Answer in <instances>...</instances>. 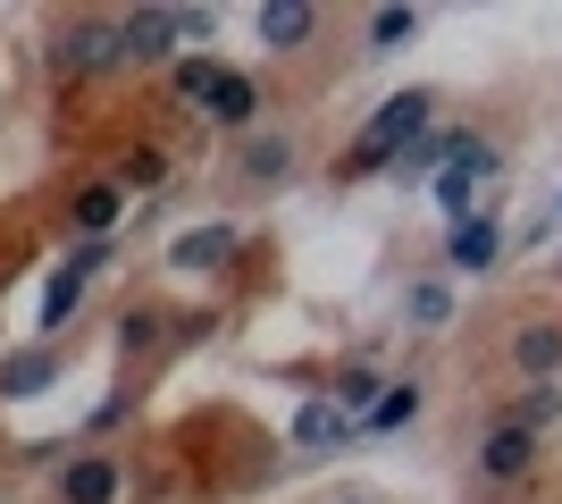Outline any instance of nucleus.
Wrapping results in <instances>:
<instances>
[{
	"instance_id": "f257e3e1",
	"label": "nucleus",
	"mask_w": 562,
	"mask_h": 504,
	"mask_svg": "<svg viewBox=\"0 0 562 504\" xmlns=\"http://www.w3.org/2000/svg\"><path fill=\"white\" fill-rule=\"evenodd\" d=\"M428 119H437V93H395V101H378V119L352 135V152L336 160V186H361V177H378V168H403V152L428 135Z\"/></svg>"
},
{
	"instance_id": "f03ea898",
	"label": "nucleus",
	"mask_w": 562,
	"mask_h": 504,
	"mask_svg": "<svg viewBox=\"0 0 562 504\" xmlns=\"http://www.w3.org/2000/svg\"><path fill=\"white\" fill-rule=\"evenodd\" d=\"M110 68H126L110 9H76V18L50 25V76H59V85H85V76H110Z\"/></svg>"
},
{
	"instance_id": "7ed1b4c3",
	"label": "nucleus",
	"mask_w": 562,
	"mask_h": 504,
	"mask_svg": "<svg viewBox=\"0 0 562 504\" xmlns=\"http://www.w3.org/2000/svg\"><path fill=\"white\" fill-rule=\"evenodd\" d=\"M294 160H303V135H294V126H252L227 160V186L235 193H278L285 177H294Z\"/></svg>"
},
{
	"instance_id": "20e7f679",
	"label": "nucleus",
	"mask_w": 562,
	"mask_h": 504,
	"mask_svg": "<svg viewBox=\"0 0 562 504\" xmlns=\"http://www.w3.org/2000/svg\"><path fill=\"white\" fill-rule=\"evenodd\" d=\"M177 9H126L117 18V59L126 68H177Z\"/></svg>"
},
{
	"instance_id": "39448f33",
	"label": "nucleus",
	"mask_w": 562,
	"mask_h": 504,
	"mask_svg": "<svg viewBox=\"0 0 562 504\" xmlns=\"http://www.w3.org/2000/svg\"><path fill=\"white\" fill-rule=\"evenodd\" d=\"M470 471H479L487 488H520L529 471H538V437H529V429H504V421H495V429L479 437V455H470Z\"/></svg>"
},
{
	"instance_id": "423d86ee",
	"label": "nucleus",
	"mask_w": 562,
	"mask_h": 504,
	"mask_svg": "<svg viewBox=\"0 0 562 504\" xmlns=\"http://www.w3.org/2000/svg\"><path fill=\"white\" fill-rule=\"evenodd\" d=\"M504 354H513V370H520V379H529V387H554V379H562V320H554V312L520 320Z\"/></svg>"
},
{
	"instance_id": "0eeeda50",
	"label": "nucleus",
	"mask_w": 562,
	"mask_h": 504,
	"mask_svg": "<svg viewBox=\"0 0 562 504\" xmlns=\"http://www.w3.org/2000/svg\"><path fill=\"white\" fill-rule=\"evenodd\" d=\"M117 488H126L117 455H68V462H59V480H50V496H59V504H117Z\"/></svg>"
},
{
	"instance_id": "6e6552de",
	"label": "nucleus",
	"mask_w": 562,
	"mask_h": 504,
	"mask_svg": "<svg viewBox=\"0 0 562 504\" xmlns=\"http://www.w3.org/2000/svg\"><path fill=\"white\" fill-rule=\"evenodd\" d=\"M202 119H211V126H227L235 144H244V135L260 126V85H252L244 68H218V85L202 93Z\"/></svg>"
},
{
	"instance_id": "1a4fd4ad",
	"label": "nucleus",
	"mask_w": 562,
	"mask_h": 504,
	"mask_svg": "<svg viewBox=\"0 0 562 504\" xmlns=\"http://www.w3.org/2000/svg\"><path fill=\"white\" fill-rule=\"evenodd\" d=\"M479 177H495V144H487V135H462V152L437 168V202H446V219H470V186H479Z\"/></svg>"
},
{
	"instance_id": "9d476101",
	"label": "nucleus",
	"mask_w": 562,
	"mask_h": 504,
	"mask_svg": "<svg viewBox=\"0 0 562 504\" xmlns=\"http://www.w3.org/2000/svg\"><path fill=\"white\" fill-rule=\"evenodd\" d=\"M495 253H504V236H495V219H487V211L453 219V236H446V269H462V278H487Z\"/></svg>"
},
{
	"instance_id": "9b49d317",
	"label": "nucleus",
	"mask_w": 562,
	"mask_h": 504,
	"mask_svg": "<svg viewBox=\"0 0 562 504\" xmlns=\"http://www.w3.org/2000/svg\"><path fill=\"white\" fill-rule=\"evenodd\" d=\"M252 25H260V51H303V43H319V9H303V0H269Z\"/></svg>"
},
{
	"instance_id": "f8f14e48",
	"label": "nucleus",
	"mask_w": 562,
	"mask_h": 504,
	"mask_svg": "<svg viewBox=\"0 0 562 504\" xmlns=\"http://www.w3.org/2000/svg\"><path fill=\"white\" fill-rule=\"evenodd\" d=\"M345 437H352V421L328 404V395H311V404L294 412V446H303V455H328V446H345Z\"/></svg>"
},
{
	"instance_id": "ddd939ff",
	"label": "nucleus",
	"mask_w": 562,
	"mask_h": 504,
	"mask_svg": "<svg viewBox=\"0 0 562 504\" xmlns=\"http://www.w3.org/2000/svg\"><path fill=\"white\" fill-rule=\"evenodd\" d=\"M50 379H59V354H50V345H25V354L0 361V395H43Z\"/></svg>"
},
{
	"instance_id": "4468645a",
	"label": "nucleus",
	"mask_w": 562,
	"mask_h": 504,
	"mask_svg": "<svg viewBox=\"0 0 562 504\" xmlns=\"http://www.w3.org/2000/svg\"><path fill=\"white\" fill-rule=\"evenodd\" d=\"M403 312H412V328H453V287L446 278H412V287H403Z\"/></svg>"
},
{
	"instance_id": "2eb2a0df",
	"label": "nucleus",
	"mask_w": 562,
	"mask_h": 504,
	"mask_svg": "<svg viewBox=\"0 0 562 504\" xmlns=\"http://www.w3.org/2000/svg\"><path fill=\"white\" fill-rule=\"evenodd\" d=\"M412 421H420V387H412V379H386V395L370 404V421H361V429L386 437V429H412Z\"/></svg>"
},
{
	"instance_id": "dca6fc26",
	"label": "nucleus",
	"mask_w": 562,
	"mask_h": 504,
	"mask_svg": "<svg viewBox=\"0 0 562 504\" xmlns=\"http://www.w3.org/2000/svg\"><path fill=\"white\" fill-rule=\"evenodd\" d=\"M117 211H126V193H117V186H85V193H76V236H85V244H101V236H110V219Z\"/></svg>"
},
{
	"instance_id": "f3484780",
	"label": "nucleus",
	"mask_w": 562,
	"mask_h": 504,
	"mask_svg": "<svg viewBox=\"0 0 562 504\" xmlns=\"http://www.w3.org/2000/svg\"><path fill=\"white\" fill-rule=\"evenodd\" d=\"M76 303H85V278H76V269H50V287H43V320H34V328H43V345L76 320Z\"/></svg>"
},
{
	"instance_id": "a211bd4d",
	"label": "nucleus",
	"mask_w": 562,
	"mask_h": 504,
	"mask_svg": "<svg viewBox=\"0 0 562 504\" xmlns=\"http://www.w3.org/2000/svg\"><path fill=\"white\" fill-rule=\"evenodd\" d=\"M218 68H227V59H211V51H177V68H168V93L202 110V93L218 85Z\"/></svg>"
},
{
	"instance_id": "6ab92c4d",
	"label": "nucleus",
	"mask_w": 562,
	"mask_h": 504,
	"mask_svg": "<svg viewBox=\"0 0 562 504\" xmlns=\"http://www.w3.org/2000/svg\"><path fill=\"white\" fill-rule=\"evenodd\" d=\"M227 253H235V236H227V227H186L168 261H177V269H218Z\"/></svg>"
},
{
	"instance_id": "aec40b11",
	"label": "nucleus",
	"mask_w": 562,
	"mask_h": 504,
	"mask_svg": "<svg viewBox=\"0 0 562 504\" xmlns=\"http://www.w3.org/2000/svg\"><path fill=\"white\" fill-rule=\"evenodd\" d=\"M378 395H386V379H378V370H345V379H336V395H328V404L345 412L352 429H361V421H370V404H378Z\"/></svg>"
},
{
	"instance_id": "412c9836",
	"label": "nucleus",
	"mask_w": 562,
	"mask_h": 504,
	"mask_svg": "<svg viewBox=\"0 0 562 504\" xmlns=\"http://www.w3.org/2000/svg\"><path fill=\"white\" fill-rule=\"evenodd\" d=\"M554 412H562V395H554V387H520V395H513V412H504V429H529V437H538L546 421H554Z\"/></svg>"
},
{
	"instance_id": "4be33fe9",
	"label": "nucleus",
	"mask_w": 562,
	"mask_h": 504,
	"mask_svg": "<svg viewBox=\"0 0 562 504\" xmlns=\"http://www.w3.org/2000/svg\"><path fill=\"white\" fill-rule=\"evenodd\" d=\"M160 177H168V152H151V144H143V152H126V160H117V177H110V186H117V193H151Z\"/></svg>"
},
{
	"instance_id": "5701e85b",
	"label": "nucleus",
	"mask_w": 562,
	"mask_h": 504,
	"mask_svg": "<svg viewBox=\"0 0 562 504\" xmlns=\"http://www.w3.org/2000/svg\"><path fill=\"white\" fill-rule=\"evenodd\" d=\"M412 34H420V9H378V18H370V59H378V51H403Z\"/></svg>"
},
{
	"instance_id": "b1692460",
	"label": "nucleus",
	"mask_w": 562,
	"mask_h": 504,
	"mask_svg": "<svg viewBox=\"0 0 562 504\" xmlns=\"http://www.w3.org/2000/svg\"><path fill=\"white\" fill-rule=\"evenodd\" d=\"M328 504H378V496H328Z\"/></svg>"
}]
</instances>
